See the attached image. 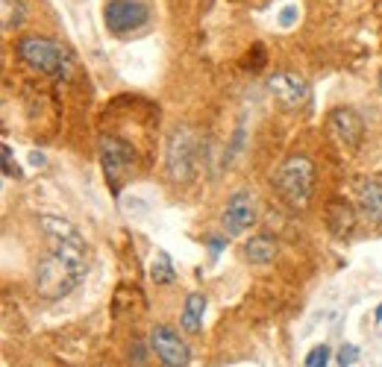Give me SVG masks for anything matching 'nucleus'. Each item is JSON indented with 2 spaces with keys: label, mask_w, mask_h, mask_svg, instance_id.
<instances>
[{
  "label": "nucleus",
  "mask_w": 382,
  "mask_h": 367,
  "mask_svg": "<svg viewBox=\"0 0 382 367\" xmlns=\"http://www.w3.org/2000/svg\"><path fill=\"white\" fill-rule=\"evenodd\" d=\"M38 226L47 235L50 250L35 267V291L45 300H62L89 274V250L79 226L62 215H38Z\"/></svg>",
  "instance_id": "1"
},
{
  "label": "nucleus",
  "mask_w": 382,
  "mask_h": 367,
  "mask_svg": "<svg viewBox=\"0 0 382 367\" xmlns=\"http://www.w3.org/2000/svg\"><path fill=\"white\" fill-rule=\"evenodd\" d=\"M15 56L27 68L53 76V80H71L74 76V56L68 47L47 35H21L15 42Z\"/></svg>",
  "instance_id": "2"
},
{
  "label": "nucleus",
  "mask_w": 382,
  "mask_h": 367,
  "mask_svg": "<svg viewBox=\"0 0 382 367\" xmlns=\"http://www.w3.org/2000/svg\"><path fill=\"white\" fill-rule=\"evenodd\" d=\"M274 188L291 209L309 206V200L315 194V165H312V159L309 156H288L276 170Z\"/></svg>",
  "instance_id": "3"
},
{
  "label": "nucleus",
  "mask_w": 382,
  "mask_h": 367,
  "mask_svg": "<svg viewBox=\"0 0 382 367\" xmlns=\"http://www.w3.org/2000/svg\"><path fill=\"white\" fill-rule=\"evenodd\" d=\"M197 170V135L189 127H174L165 144V173L174 185L191 182Z\"/></svg>",
  "instance_id": "4"
},
{
  "label": "nucleus",
  "mask_w": 382,
  "mask_h": 367,
  "mask_svg": "<svg viewBox=\"0 0 382 367\" xmlns=\"http://www.w3.org/2000/svg\"><path fill=\"white\" fill-rule=\"evenodd\" d=\"M97 153H100V165H103V173H106V182L112 188V194L118 197L120 188H124V182H127V177L135 168V150L124 139L103 132L100 135V141H97Z\"/></svg>",
  "instance_id": "5"
},
{
  "label": "nucleus",
  "mask_w": 382,
  "mask_h": 367,
  "mask_svg": "<svg viewBox=\"0 0 382 367\" xmlns=\"http://www.w3.org/2000/svg\"><path fill=\"white\" fill-rule=\"evenodd\" d=\"M103 24L112 35L130 38L135 33L147 30L150 24V6L145 0H106L103 6Z\"/></svg>",
  "instance_id": "6"
},
{
  "label": "nucleus",
  "mask_w": 382,
  "mask_h": 367,
  "mask_svg": "<svg viewBox=\"0 0 382 367\" xmlns=\"http://www.w3.org/2000/svg\"><path fill=\"white\" fill-rule=\"evenodd\" d=\"M147 344H150V353L162 361V367H189L191 364V346L174 326H165V323L153 326Z\"/></svg>",
  "instance_id": "7"
},
{
  "label": "nucleus",
  "mask_w": 382,
  "mask_h": 367,
  "mask_svg": "<svg viewBox=\"0 0 382 367\" xmlns=\"http://www.w3.org/2000/svg\"><path fill=\"white\" fill-rule=\"evenodd\" d=\"M259 221V206H256V197L250 191H232V197L227 200L224 211H220V226L230 238H238L245 235L250 226H256Z\"/></svg>",
  "instance_id": "8"
},
{
  "label": "nucleus",
  "mask_w": 382,
  "mask_h": 367,
  "mask_svg": "<svg viewBox=\"0 0 382 367\" xmlns=\"http://www.w3.org/2000/svg\"><path fill=\"white\" fill-rule=\"evenodd\" d=\"M327 135L335 144L347 147V150H356L361 144V139H365V121H361V115L356 109L335 106L327 115Z\"/></svg>",
  "instance_id": "9"
},
{
  "label": "nucleus",
  "mask_w": 382,
  "mask_h": 367,
  "mask_svg": "<svg viewBox=\"0 0 382 367\" xmlns=\"http://www.w3.org/2000/svg\"><path fill=\"white\" fill-rule=\"evenodd\" d=\"M268 88L274 91V98L288 109H297L309 100V83L291 71H274L268 76Z\"/></svg>",
  "instance_id": "10"
},
{
  "label": "nucleus",
  "mask_w": 382,
  "mask_h": 367,
  "mask_svg": "<svg viewBox=\"0 0 382 367\" xmlns=\"http://www.w3.org/2000/svg\"><path fill=\"white\" fill-rule=\"evenodd\" d=\"M324 221H327L330 235H335V238H350L353 229H356L359 215H356V209H353L350 200H344V197H330V200H327V215H324Z\"/></svg>",
  "instance_id": "11"
},
{
  "label": "nucleus",
  "mask_w": 382,
  "mask_h": 367,
  "mask_svg": "<svg viewBox=\"0 0 382 367\" xmlns=\"http://www.w3.org/2000/svg\"><path fill=\"white\" fill-rule=\"evenodd\" d=\"M356 203L371 223L382 226V180H361L356 185Z\"/></svg>",
  "instance_id": "12"
},
{
  "label": "nucleus",
  "mask_w": 382,
  "mask_h": 367,
  "mask_svg": "<svg viewBox=\"0 0 382 367\" xmlns=\"http://www.w3.org/2000/svg\"><path fill=\"white\" fill-rule=\"evenodd\" d=\"M279 247H276V238L268 235V233H256L250 235L245 244H241V259H245L247 264H256V267H265L276 259Z\"/></svg>",
  "instance_id": "13"
},
{
  "label": "nucleus",
  "mask_w": 382,
  "mask_h": 367,
  "mask_svg": "<svg viewBox=\"0 0 382 367\" xmlns=\"http://www.w3.org/2000/svg\"><path fill=\"white\" fill-rule=\"evenodd\" d=\"M203 315H206V297L200 291L189 294L183 303V312H179V330L189 335H197L203 330Z\"/></svg>",
  "instance_id": "14"
},
{
  "label": "nucleus",
  "mask_w": 382,
  "mask_h": 367,
  "mask_svg": "<svg viewBox=\"0 0 382 367\" xmlns=\"http://www.w3.org/2000/svg\"><path fill=\"white\" fill-rule=\"evenodd\" d=\"M150 279H153L156 285H174V282H176L174 262H171V256L165 253V250H159V253H156V259H153V264H150Z\"/></svg>",
  "instance_id": "15"
},
{
  "label": "nucleus",
  "mask_w": 382,
  "mask_h": 367,
  "mask_svg": "<svg viewBox=\"0 0 382 367\" xmlns=\"http://www.w3.org/2000/svg\"><path fill=\"white\" fill-rule=\"evenodd\" d=\"M0 9H4V30L6 33H12L24 24V18H27L24 0H0Z\"/></svg>",
  "instance_id": "16"
},
{
  "label": "nucleus",
  "mask_w": 382,
  "mask_h": 367,
  "mask_svg": "<svg viewBox=\"0 0 382 367\" xmlns=\"http://www.w3.org/2000/svg\"><path fill=\"white\" fill-rule=\"evenodd\" d=\"M330 346L327 344H318V346H312V350L306 353V361H303V367H327L330 364Z\"/></svg>",
  "instance_id": "17"
},
{
  "label": "nucleus",
  "mask_w": 382,
  "mask_h": 367,
  "mask_svg": "<svg viewBox=\"0 0 382 367\" xmlns=\"http://www.w3.org/2000/svg\"><path fill=\"white\" fill-rule=\"evenodd\" d=\"M356 359H359V346H353V344H344V346L338 350V364H341V367H350Z\"/></svg>",
  "instance_id": "18"
},
{
  "label": "nucleus",
  "mask_w": 382,
  "mask_h": 367,
  "mask_svg": "<svg viewBox=\"0 0 382 367\" xmlns=\"http://www.w3.org/2000/svg\"><path fill=\"white\" fill-rule=\"evenodd\" d=\"M245 65H247V68H262V65H265V45H253V56L247 53Z\"/></svg>",
  "instance_id": "19"
},
{
  "label": "nucleus",
  "mask_w": 382,
  "mask_h": 367,
  "mask_svg": "<svg viewBox=\"0 0 382 367\" xmlns=\"http://www.w3.org/2000/svg\"><path fill=\"white\" fill-rule=\"evenodd\" d=\"M147 350H150V344H147V346H145V344H135V346H133V353H130V361H133L135 367H145Z\"/></svg>",
  "instance_id": "20"
},
{
  "label": "nucleus",
  "mask_w": 382,
  "mask_h": 367,
  "mask_svg": "<svg viewBox=\"0 0 382 367\" xmlns=\"http://www.w3.org/2000/svg\"><path fill=\"white\" fill-rule=\"evenodd\" d=\"M227 238H230V235H206V244H209V250H212V259L220 256V250L227 247Z\"/></svg>",
  "instance_id": "21"
},
{
  "label": "nucleus",
  "mask_w": 382,
  "mask_h": 367,
  "mask_svg": "<svg viewBox=\"0 0 382 367\" xmlns=\"http://www.w3.org/2000/svg\"><path fill=\"white\" fill-rule=\"evenodd\" d=\"M294 18H297V6H286L283 15H279V24H283V27H291Z\"/></svg>",
  "instance_id": "22"
},
{
  "label": "nucleus",
  "mask_w": 382,
  "mask_h": 367,
  "mask_svg": "<svg viewBox=\"0 0 382 367\" xmlns=\"http://www.w3.org/2000/svg\"><path fill=\"white\" fill-rule=\"evenodd\" d=\"M4 170L12 173V150H9V144H4Z\"/></svg>",
  "instance_id": "23"
},
{
  "label": "nucleus",
  "mask_w": 382,
  "mask_h": 367,
  "mask_svg": "<svg viewBox=\"0 0 382 367\" xmlns=\"http://www.w3.org/2000/svg\"><path fill=\"white\" fill-rule=\"evenodd\" d=\"M373 318H376V323H382V305L376 308V315H373Z\"/></svg>",
  "instance_id": "24"
},
{
  "label": "nucleus",
  "mask_w": 382,
  "mask_h": 367,
  "mask_svg": "<svg viewBox=\"0 0 382 367\" xmlns=\"http://www.w3.org/2000/svg\"><path fill=\"white\" fill-rule=\"evenodd\" d=\"M379 88H382V68H379Z\"/></svg>",
  "instance_id": "25"
}]
</instances>
